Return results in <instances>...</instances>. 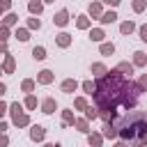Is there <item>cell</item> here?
Instances as JSON below:
<instances>
[{
    "mask_svg": "<svg viewBox=\"0 0 147 147\" xmlns=\"http://www.w3.org/2000/svg\"><path fill=\"white\" fill-rule=\"evenodd\" d=\"M142 90L138 85L131 83V78L126 80L124 74L119 71H110L106 74L99 85H96V92H94V99L101 108V115H108V113H115V106L122 103L126 110H131L138 101V94Z\"/></svg>",
    "mask_w": 147,
    "mask_h": 147,
    "instance_id": "cell-1",
    "label": "cell"
},
{
    "mask_svg": "<svg viewBox=\"0 0 147 147\" xmlns=\"http://www.w3.org/2000/svg\"><path fill=\"white\" fill-rule=\"evenodd\" d=\"M119 136L124 138V140H140L145 133H147V117L145 115H140V113H131L129 117H124L122 122H119Z\"/></svg>",
    "mask_w": 147,
    "mask_h": 147,
    "instance_id": "cell-2",
    "label": "cell"
},
{
    "mask_svg": "<svg viewBox=\"0 0 147 147\" xmlns=\"http://www.w3.org/2000/svg\"><path fill=\"white\" fill-rule=\"evenodd\" d=\"M11 110H14V122H16V124H28V117H25V115H18V110H21L18 103H14Z\"/></svg>",
    "mask_w": 147,
    "mask_h": 147,
    "instance_id": "cell-3",
    "label": "cell"
},
{
    "mask_svg": "<svg viewBox=\"0 0 147 147\" xmlns=\"http://www.w3.org/2000/svg\"><path fill=\"white\" fill-rule=\"evenodd\" d=\"M117 133H119L117 126H113V124H106V126H103V136H106V138H115Z\"/></svg>",
    "mask_w": 147,
    "mask_h": 147,
    "instance_id": "cell-4",
    "label": "cell"
},
{
    "mask_svg": "<svg viewBox=\"0 0 147 147\" xmlns=\"http://www.w3.org/2000/svg\"><path fill=\"white\" fill-rule=\"evenodd\" d=\"M53 21H55V23H57V25H64V23H67V21H69V14H67V11H64V9H62V11H60V14H57V16H55V18H53Z\"/></svg>",
    "mask_w": 147,
    "mask_h": 147,
    "instance_id": "cell-5",
    "label": "cell"
},
{
    "mask_svg": "<svg viewBox=\"0 0 147 147\" xmlns=\"http://www.w3.org/2000/svg\"><path fill=\"white\" fill-rule=\"evenodd\" d=\"M30 136H32V140H41V138H44V129H41V126H34Z\"/></svg>",
    "mask_w": 147,
    "mask_h": 147,
    "instance_id": "cell-6",
    "label": "cell"
},
{
    "mask_svg": "<svg viewBox=\"0 0 147 147\" xmlns=\"http://www.w3.org/2000/svg\"><path fill=\"white\" fill-rule=\"evenodd\" d=\"M62 90H64V92H74V90H76V80H64V83H62Z\"/></svg>",
    "mask_w": 147,
    "mask_h": 147,
    "instance_id": "cell-7",
    "label": "cell"
},
{
    "mask_svg": "<svg viewBox=\"0 0 147 147\" xmlns=\"http://www.w3.org/2000/svg\"><path fill=\"white\" fill-rule=\"evenodd\" d=\"M53 110H55V101L53 99H46L44 101V113H53Z\"/></svg>",
    "mask_w": 147,
    "mask_h": 147,
    "instance_id": "cell-8",
    "label": "cell"
},
{
    "mask_svg": "<svg viewBox=\"0 0 147 147\" xmlns=\"http://www.w3.org/2000/svg\"><path fill=\"white\" fill-rule=\"evenodd\" d=\"M115 18H117V14H115V11H108V14H103V16H101V21H103V23H113Z\"/></svg>",
    "mask_w": 147,
    "mask_h": 147,
    "instance_id": "cell-9",
    "label": "cell"
},
{
    "mask_svg": "<svg viewBox=\"0 0 147 147\" xmlns=\"http://www.w3.org/2000/svg\"><path fill=\"white\" fill-rule=\"evenodd\" d=\"M32 55H34V57H37V60H44V57H46V51H44V48H41V46H37V48H34V51H32Z\"/></svg>",
    "mask_w": 147,
    "mask_h": 147,
    "instance_id": "cell-10",
    "label": "cell"
},
{
    "mask_svg": "<svg viewBox=\"0 0 147 147\" xmlns=\"http://www.w3.org/2000/svg\"><path fill=\"white\" fill-rule=\"evenodd\" d=\"M117 71H124V74H129V76H131V74H133V67H131V64H126V62H122V64L117 67Z\"/></svg>",
    "mask_w": 147,
    "mask_h": 147,
    "instance_id": "cell-11",
    "label": "cell"
},
{
    "mask_svg": "<svg viewBox=\"0 0 147 147\" xmlns=\"http://www.w3.org/2000/svg\"><path fill=\"white\" fill-rule=\"evenodd\" d=\"M39 80H41V83H51V80H53L51 71H41V74H39Z\"/></svg>",
    "mask_w": 147,
    "mask_h": 147,
    "instance_id": "cell-12",
    "label": "cell"
},
{
    "mask_svg": "<svg viewBox=\"0 0 147 147\" xmlns=\"http://www.w3.org/2000/svg\"><path fill=\"white\" fill-rule=\"evenodd\" d=\"M57 44L60 46H69V34H57Z\"/></svg>",
    "mask_w": 147,
    "mask_h": 147,
    "instance_id": "cell-13",
    "label": "cell"
},
{
    "mask_svg": "<svg viewBox=\"0 0 147 147\" xmlns=\"http://www.w3.org/2000/svg\"><path fill=\"white\" fill-rule=\"evenodd\" d=\"M92 39H94V41H101V39H103V32H101V30H92Z\"/></svg>",
    "mask_w": 147,
    "mask_h": 147,
    "instance_id": "cell-14",
    "label": "cell"
},
{
    "mask_svg": "<svg viewBox=\"0 0 147 147\" xmlns=\"http://www.w3.org/2000/svg\"><path fill=\"white\" fill-rule=\"evenodd\" d=\"M113 51H115V48H113V44H103V46H101V53H106V55H110Z\"/></svg>",
    "mask_w": 147,
    "mask_h": 147,
    "instance_id": "cell-15",
    "label": "cell"
},
{
    "mask_svg": "<svg viewBox=\"0 0 147 147\" xmlns=\"http://www.w3.org/2000/svg\"><path fill=\"white\" fill-rule=\"evenodd\" d=\"M133 9H136V11H142V9H145V0H136V2H133Z\"/></svg>",
    "mask_w": 147,
    "mask_h": 147,
    "instance_id": "cell-16",
    "label": "cell"
},
{
    "mask_svg": "<svg viewBox=\"0 0 147 147\" xmlns=\"http://www.w3.org/2000/svg\"><path fill=\"white\" fill-rule=\"evenodd\" d=\"M30 11H41V2H30Z\"/></svg>",
    "mask_w": 147,
    "mask_h": 147,
    "instance_id": "cell-17",
    "label": "cell"
},
{
    "mask_svg": "<svg viewBox=\"0 0 147 147\" xmlns=\"http://www.w3.org/2000/svg\"><path fill=\"white\" fill-rule=\"evenodd\" d=\"M131 30H133V23H122V32L124 34H129Z\"/></svg>",
    "mask_w": 147,
    "mask_h": 147,
    "instance_id": "cell-18",
    "label": "cell"
},
{
    "mask_svg": "<svg viewBox=\"0 0 147 147\" xmlns=\"http://www.w3.org/2000/svg\"><path fill=\"white\" fill-rule=\"evenodd\" d=\"M136 64H145V53H136Z\"/></svg>",
    "mask_w": 147,
    "mask_h": 147,
    "instance_id": "cell-19",
    "label": "cell"
},
{
    "mask_svg": "<svg viewBox=\"0 0 147 147\" xmlns=\"http://www.w3.org/2000/svg\"><path fill=\"white\" fill-rule=\"evenodd\" d=\"M92 71H96L99 76H103V71H106V69H103V64H94V67H92Z\"/></svg>",
    "mask_w": 147,
    "mask_h": 147,
    "instance_id": "cell-20",
    "label": "cell"
},
{
    "mask_svg": "<svg viewBox=\"0 0 147 147\" xmlns=\"http://www.w3.org/2000/svg\"><path fill=\"white\" fill-rule=\"evenodd\" d=\"M25 106H28V108H34V106H37V99H34V96H28Z\"/></svg>",
    "mask_w": 147,
    "mask_h": 147,
    "instance_id": "cell-21",
    "label": "cell"
},
{
    "mask_svg": "<svg viewBox=\"0 0 147 147\" xmlns=\"http://www.w3.org/2000/svg\"><path fill=\"white\" fill-rule=\"evenodd\" d=\"M99 142H101V136H90V145H94V147H96Z\"/></svg>",
    "mask_w": 147,
    "mask_h": 147,
    "instance_id": "cell-22",
    "label": "cell"
},
{
    "mask_svg": "<svg viewBox=\"0 0 147 147\" xmlns=\"http://www.w3.org/2000/svg\"><path fill=\"white\" fill-rule=\"evenodd\" d=\"M5 69H7V71H11V69H14V60H11V57H7V62H5Z\"/></svg>",
    "mask_w": 147,
    "mask_h": 147,
    "instance_id": "cell-23",
    "label": "cell"
},
{
    "mask_svg": "<svg viewBox=\"0 0 147 147\" xmlns=\"http://www.w3.org/2000/svg\"><path fill=\"white\" fill-rule=\"evenodd\" d=\"M32 87H34V83H32V80H25V83H23V90H25V92H30Z\"/></svg>",
    "mask_w": 147,
    "mask_h": 147,
    "instance_id": "cell-24",
    "label": "cell"
},
{
    "mask_svg": "<svg viewBox=\"0 0 147 147\" xmlns=\"http://www.w3.org/2000/svg\"><path fill=\"white\" fill-rule=\"evenodd\" d=\"M83 87H85V92H94V90H96V87H94V83H90V80H87Z\"/></svg>",
    "mask_w": 147,
    "mask_h": 147,
    "instance_id": "cell-25",
    "label": "cell"
},
{
    "mask_svg": "<svg viewBox=\"0 0 147 147\" xmlns=\"http://www.w3.org/2000/svg\"><path fill=\"white\" fill-rule=\"evenodd\" d=\"M136 145H138V147H147V133H145V136H142V138H140Z\"/></svg>",
    "mask_w": 147,
    "mask_h": 147,
    "instance_id": "cell-26",
    "label": "cell"
},
{
    "mask_svg": "<svg viewBox=\"0 0 147 147\" xmlns=\"http://www.w3.org/2000/svg\"><path fill=\"white\" fill-rule=\"evenodd\" d=\"M78 28H87V18H85V16L78 18Z\"/></svg>",
    "mask_w": 147,
    "mask_h": 147,
    "instance_id": "cell-27",
    "label": "cell"
},
{
    "mask_svg": "<svg viewBox=\"0 0 147 147\" xmlns=\"http://www.w3.org/2000/svg\"><path fill=\"white\" fill-rule=\"evenodd\" d=\"M78 129H80V131H87V122H85V119H78Z\"/></svg>",
    "mask_w": 147,
    "mask_h": 147,
    "instance_id": "cell-28",
    "label": "cell"
},
{
    "mask_svg": "<svg viewBox=\"0 0 147 147\" xmlns=\"http://www.w3.org/2000/svg\"><path fill=\"white\" fill-rule=\"evenodd\" d=\"M140 39H145V41H147V25H142V28H140Z\"/></svg>",
    "mask_w": 147,
    "mask_h": 147,
    "instance_id": "cell-29",
    "label": "cell"
},
{
    "mask_svg": "<svg viewBox=\"0 0 147 147\" xmlns=\"http://www.w3.org/2000/svg\"><path fill=\"white\" fill-rule=\"evenodd\" d=\"M90 11H92V14H101V7H99V5H92Z\"/></svg>",
    "mask_w": 147,
    "mask_h": 147,
    "instance_id": "cell-30",
    "label": "cell"
},
{
    "mask_svg": "<svg viewBox=\"0 0 147 147\" xmlns=\"http://www.w3.org/2000/svg\"><path fill=\"white\" fill-rule=\"evenodd\" d=\"M16 37H18V39H23V41H25V39H28V32H25V30H18V34H16Z\"/></svg>",
    "mask_w": 147,
    "mask_h": 147,
    "instance_id": "cell-31",
    "label": "cell"
},
{
    "mask_svg": "<svg viewBox=\"0 0 147 147\" xmlns=\"http://www.w3.org/2000/svg\"><path fill=\"white\" fill-rule=\"evenodd\" d=\"M76 108H85V99H76Z\"/></svg>",
    "mask_w": 147,
    "mask_h": 147,
    "instance_id": "cell-32",
    "label": "cell"
},
{
    "mask_svg": "<svg viewBox=\"0 0 147 147\" xmlns=\"http://www.w3.org/2000/svg\"><path fill=\"white\" fill-rule=\"evenodd\" d=\"M30 28H39V18H32L30 21Z\"/></svg>",
    "mask_w": 147,
    "mask_h": 147,
    "instance_id": "cell-33",
    "label": "cell"
},
{
    "mask_svg": "<svg viewBox=\"0 0 147 147\" xmlns=\"http://www.w3.org/2000/svg\"><path fill=\"white\" fill-rule=\"evenodd\" d=\"M140 85H142V87H147V76H142V78H140Z\"/></svg>",
    "mask_w": 147,
    "mask_h": 147,
    "instance_id": "cell-34",
    "label": "cell"
},
{
    "mask_svg": "<svg viewBox=\"0 0 147 147\" xmlns=\"http://www.w3.org/2000/svg\"><path fill=\"white\" fill-rule=\"evenodd\" d=\"M106 2H108V5H113V7H115V5H119V0H106Z\"/></svg>",
    "mask_w": 147,
    "mask_h": 147,
    "instance_id": "cell-35",
    "label": "cell"
},
{
    "mask_svg": "<svg viewBox=\"0 0 147 147\" xmlns=\"http://www.w3.org/2000/svg\"><path fill=\"white\" fill-rule=\"evenodd\" d=\"M115 147H126V145H124V142H117V145H115Z\"/></svg>",
    "mask_w": 147,
    "mask_h": 147,
    "instance_id": "cell-36",
    "label": "cell"
},
{
    "mask_svg": "<svg viewBox=\"0 0 147 147\" xmlns=\"http://www.w3.org/2000/svg\"><path fill=\"white\" fill-rule=\"evenodd\" d=\"M46 147H57V145H46Z\"/></svg>",
    "mask_w": 147,
    "mask_h": 147,
    "instance_id": "cell-37",
    "label": "cell"
},
{
    "mask_svg": "<svg viewBox=\"0 0 147 147\" xmlns=\"http://www.w3.org/2000/svg\"><path fill=\"white\" fill-rule=\"evenodd\" d=\"M48 2H51V0H48Z\"/></svg>",
    "mask_w": 147,
    "mask_h": 147,
    "instance_id": "cell-38",
    "label": "cell"
}]
</instances>
